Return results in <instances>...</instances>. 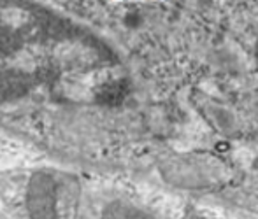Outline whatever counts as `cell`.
Segmentation results:
<instances>
[{
  "mask_svg": "<svg viewBox=\"0 0 258 219\" xmlns=\"http://www.w3.org/2000/svg\"><path fill=\"white\" fill-rule=\"evenodd\" d=\"M256 54H258V44H256Z\"/></svg>",
  "mask_w": 258,
  "mask_h": 219,
  "instance_id": "1",
  "label": "cell"
}]
</instances>
